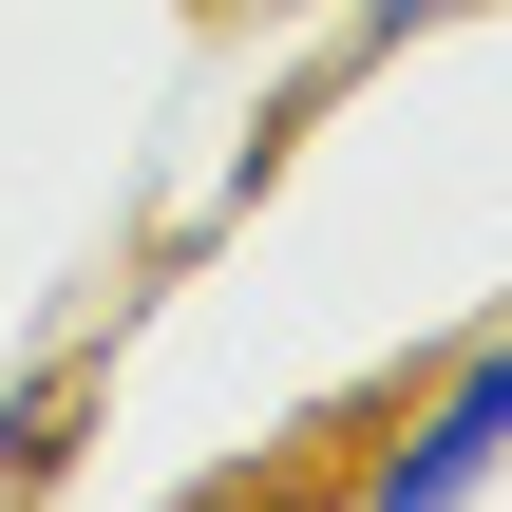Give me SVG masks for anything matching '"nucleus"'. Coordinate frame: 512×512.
<instances>
[{
    "label": "nucleus",
    "mask_w": 512,
    "mask_h": 512,
    "mask_svg": "<svg viewBox=\"0 0 512 512\" xmlns=\"http://www.w3.org/2000/svg\"><path fill=\"white\" fill-rule=\"evenodd\" d=\"M494 475H512V323L418 399V418H399V437H380V456H361V494H342V512H475Z\"/></svg>",
    "instance_id": "1"
},
{
    "label": "nucleus",
    "mask_w": 512,
    "mask_h": 512,
    "mask_svg": "<svg viewBox=\"0 0 512 512\" xmlns=\"http://www.w3.org/2000/svg\"><path fill=\"white\" fill-rule=\"evenodd\" d=\"M437 19H494V0H361V38L399 57V38H437Z\"/></svg>",
    "instance_id": "2"
},
{
    "label": "nucleus",
    "mask_w": 512,
    "mask_h": 512,
    "mask_svg": "<svg viewBox=\"0 0 512 512\" xmlns=\"http://www.w3.org/2000/svg\"><path fill=\"white\" fill-rule=\"evenodd\" d=\"M209 512H323V494H209Z\"/></svg>",
    "instance_id": "3"
}]
</instances>
